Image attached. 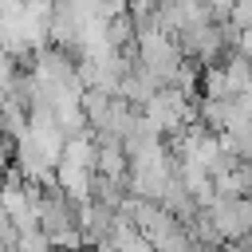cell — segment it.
<instances>
[{"instance_id":"7a4b0ae2","label":"cell","mask_w":252,"mask_h":252,"mask_svg":"<svg viewBox=\"0 0 252 252\" xmlns=\"http://www.w3.org/2000/svg\"><path fill=\"white\" fill-rule=\"evenodd\" d=\"M134 63L158 83V87H173V79L181 75V67L189 63V55L181 51L177 35L154 28V32H138V43H134Z\"/></svg>"},{"instance_id":"5bb4252c","label":"cell","mask_w":252,"mask_h":252,"mask_svg":"<svg viewBox=\"0 0 252 252\" xmlns=\"http://www.w3.org/2000/svg\"><path fill=\"white\" fill-rule=\"evenodd\" d=\"M240 244H248V248H252V236H248V240H240Z\"/></svg>"},{"instance_id":"9c48e42d","label":"cell","mask_w":252,"mask_h":252,"mask_svg":"<svg viewBox=\"0 0 252 252\" xmlns=\"http://www.w3.org/2000/svg\"><path fill=\"white\" fill-rule=\"evenodd\" d=\"M16 252H55V244L43 236V228H32V232H20Z\"/></svg>"},{"instance_id":"8992f818","label":"cell","mask_w":252,"mask_h":252,"mask_svg":"<svg viewBox=\"0 0 252 252\" xmlns=\"http://www.w3.org/2000/svg\"><path fill=\"white\" fill-rule=\"evenodd\" d=\"M98 252H158V248H154V244L138 232V224H130L126 217H118L114 232L106 236V244H102Z\"/></svg>"},{"instance_id":"4fadbf2b","label":"cell","mask_w":252,"mask_h":252,"mask_svg":"<svg viewBox=\"0 0 252 252\" xmlns=\"http://www.w3.org/2000/svg\"><path fill=\"white\" fill-rule=\"evenodd\" d=\"M79 252H98V248H91V244H87V248H79Z\"/></svg>"},{"instance_id":"6da1fadb","label":"cell","mask_w":252,"mask_h":252,"mask_svg":"<svg viewBox=\"0 0 252 252\" xmlns=\"http://www.w3.org/2000/svg\"><path fill=\"white\" fill-rule=\"evenodd\" d=\"M39 228L55 244V252L87 248V236H83V224H79V201L67 197L55 181L43 185V193H39Z\"/></svg>"},{"instance_id":"277c9868","label":"cell","mask_w":252,"mask_h":252,"mask_svg":"<svg viewBox=\"0 0 252 252\" xmlns=\"http://www.w3.org/2000/svg\"><path fill=\"white\" fill-rule=\"evenodd\" d=\"M209 217L224 244H240L252 236V197H213Z\"/></svg>"},{"instance_id":"30bf717a","label":"cell","mask_w":252,"mask_h":252,"mask_svg":"<svg viewBox=\"0 0 252 252\" xmlns=\"http://www.w3.org/2000/svg\"><path fill=\"white\" fill-rule=\"evenodd\" d=\"M16 75H20V67H16V55H12V51H4V47H0V87H4V91H8V87H12V83H16Z\"/></svg>"},{"instance_id":"8fae6325","label":"cell","mask_w":252,"mask_h":252,"mask_svg":"<svg viewBox=\"0 0 252 252\" xmlns=\"http://www.w3.org/2000/svg\"><path fill=\"white\" fill-rule=\"evenodd\" d=\"M220 252H252V248H248V244H224Z\"/></svg>"},{"instance_id":"7c38bea8","label":"cell","mask_w":252,"mask_h":252,"mask_svg":"<svg viewBox=\"0 0 252 252\" xmlns=\"http://www.w3.org/2000/svg\"><path fill=\"white\" fill-rule=\"evenodd\" d=\"M4 106H8V94H4V87H0V118H4Z\"/></svg>"},{"instance_id":"ba28073f","label":"cell","mask_w":252,"mask_h":252,"mask_svg":"<svg viewBox=\"0 0 252 252\" xmlns=\"http://www.w3.org/2000/svg\"><path fill=\"white\" fill-rule=\"evenodd\" d=\"M158 91H161V87H158V83H154V79H150V75H146V71L134 63V67H130V75L122 79V91H118V98H126L130 106H138V110H142V106H146V102H150Z\"/></svg>"},{"instance_id":"52a82bcc","label":"cell","mask_w":252,"mask_h":252,"mask_svg":"<svg viewBox=\"0 0 252 252\" xmlns=\"http://www.w3.org/2000/svg\"><path fill=\"white\" fill-rule=\"evenodd\" d=\"M98 173H102V177H114V181H126V173H130V154H126L122 142L98 138Z\"/></svg>"},{"instance_id":"3957f363","label":"cell","mask_w":252,"mask_h":252,"mask_svg":"<svg viewBox=\"0 0 252 252\" xmlns=\"http://www.w3.org/2000/svg\"><path fill=\"white\" fill-rule=\"evenodd\" d=\"M142 114H146L165 138H177L189 122H197V106H193L189 94L177 91V87H161V91L142 106Z\"/></svg>"},{"instance_id":"5b68a950","label":"cell","mask_w":252,"mask_h":252,"mask_svg":"<svg viewBox=\"0 0 252 252\" xmlns=\"http://www.w3.org/2000/svg\"><path fill=\"white\" fill-rule=\"evenodd\" d=\"M0 47L12 51L16 59H28L39 51L35 35H32V24H28V8L24 0H12L4 12H0Z\"/></svg>"}]
</instances>
